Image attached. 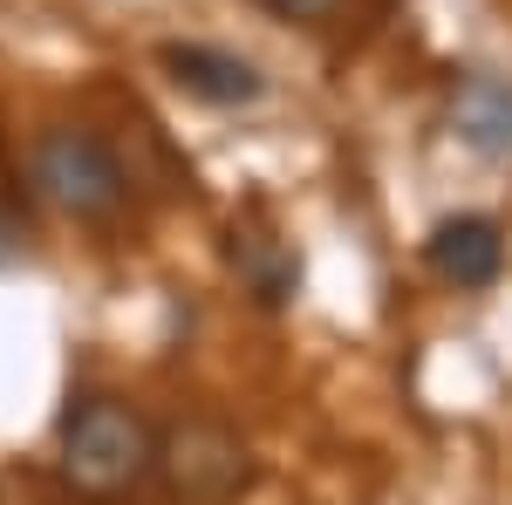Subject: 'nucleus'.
I'll return each instance as SVG.
<instances>
[{"mask_svg": "<svg viewBox=\"0 0 512 505\" xmlns=\"http://www.w3.org/2000/svg\"><path fill=\"white\" fill-rule=\"evenodd\" d=\"M158 471V437L151 424L117 403V396H82L62 417V478L82 499H123Z\"/></svg>", "mask_w": 512, "mask_h": 505, "instance_id": "f257e3e1", "label": "nucleus"}, {"mask_svg": "<svg viewBox=\"0 0 512 505\" xmlns=\"http://www.w3.org/2000/svg\"><path fill=\"white\" fill-rule=\"evenodd\" d=\"M28 178L69 219H110L123 205V164L89 130H41L28 151Z\"/></svg>", "mask_w": 512, "mask_h": 505, "instance_id": "f03ea898", "label": "nucleus"}, {"mask_svg": "<svg viewBox=\"0 0 512 505\" xmlns=\"http://www.w3.org/2000/svg\"><path fill=\"white\" fill-rule=\"evenodd\" d=\"M246 471H253L246 444L212 417H192L158 437V478L171 505H233L246 492Z\"/></svg>", "mask_w": 512, "mask_h": 505, "instance_id": "7ed1b4c3", "label": "nucleus"}, {"mask_svg": "<svg viewBox=\"0 0 512 505\" xmlns=\"http://www.w3.org/2000/svg\"><path fill=\"white\" fill-rule=\"evenodd\" d=\"M164 76L178 82L198 103H219V110H239V103H260V69L233 55V48H212V41H164Z\"/></svg>", "mask_w": 512, "mask_h": 505, "instance_id": "20e7f679", "label": "nucleus"}, {"mask_svg": "<svg viewBox=\"0 0 512 505\" xmlns=\"http://www.w3.org/2000/svg\"><path fill=\"white\" fill-rule=\"evenodd\" d=\"M424 253H431V267L444 280H458V287H492L499 267H506V233H499V219H485V212H458V219H444L431 239H424Z\"/></svg>", "mask_w": 512, "mask_h": 505, "instance_id": "39448f33", "label": "nucleus"}, {"mask_svg": "<svg viewBox=\"0 0 512 505\" xmlns=\"http://www.w3.org/2000/svg\"><path fill=\"white\" fill-rule=\"evenodd\" d=\"M458 137L485 157H512V82L506 76H465L451 96Z\"/></svg>", "mask_w": 512, "mask_h": 505, "instance_id": "423d86ee", "label": "nucleus"}, {"mask_svg": "<svg viewBox=\"0 0 512 505\" xmlns=\"http://www.w3.org/2000/svg\"><path fill=\"white\" fill-rule=\"evenodd\" d=\"M233 260L246 267V280L260 287V301H287L294 294V253L274 246V239H239Z\"/></svg>", "mask_w": 512, "mask_h": 505, "instance_id": "0eeeda50", "label": "nucleus"}, {"mask_svg": "<svg viewBox=\"0 0 512 505\" xmlns=\"http://www.w3.org/2000/svg\"><path fill=\"white\" fill-rule=\"evenodd\" d=\"M260 7H274L280 21H301V28H321V21H335L349 0H260Z\"/></svg>", "mask_w": 512, "mask_h": 505, "instance_id": "6e6552de", "label": "nucleus"}]
</instances>
